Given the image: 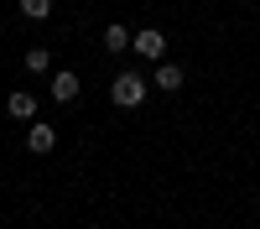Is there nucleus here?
<instances>
[{
    "label": "nucleus",
    "mask_w": 260,
    "mask_h": 229,
    "mask_svg": "<svg viewBox=\"0 0 260 229\" xmlns=\"http://www.w3.org/2000/svg\"><path fill=\"white\" fill-rule=\"evenodd\" d=\"M182 78H187V73L177 68V62H161V68H156V89L172 94V89H182Z\"/></svg>",
    "instance_id": "423d86ee"
},
{
    "label": "nucleus",
    "mask_w": 260,
    "mask_h": 229,
    "mask_svg": "<svg viewBox=\"0 0 260 229\" xmlns=\"http://www.w3.org/2000/svg\"><path fill=\"white\" fill-rule=\"evenodd\" d=\"M26 68H31V73H47V68H52V52H47V47H26Z\"/></svg>",
    "instance_id": "1a4fd4ad"
},
{
    "label": "nucleus",
    "mask_w": 260,
    "mask_h": 229,
    "mask_svg": "<svg viewBox=\"0 0 260 229\" xmlns=\"http://www.w3.org/2000/svg\"><path fill=\"white\" fill-rule=\"evenodd\" d=\"M26 146H31L37 156H47L52 146H57V130H52L47 120H31V130H26Z\"/></svg>",
    "instance_id": "7ed1b4c3"
},
{
    "label": "nucleus",
    "mask_w": 260,
    "mask_h": 229,
    "mask_svg": "<svg viewBox=\"0 0 260 229\" xmlns=\"http://www.w3.org/2000/svg\"><path fill=\"white\" fill-rule=\"evenodd\" d=\"M104 47H110V52H125V47H130V31L120 26V21H110V26H104Z\"/></svg>",
    "instance_id": "0eeeda50"
},
{
    "label": "nucleus",
    "mask_w": 260,
    "mask_h": 229,
    "mask_svg": "<svg viewBox=\"0 0 260 229\" xmlns=\"http://www.w3.org/2000/svg\"><path fill=\"white\" fill-rule=\"evenodd\" d=\"M21 16H26V21H47L52 16V0H21Z\"/></svg>",
    "instance_id": "6e6552de"
},
{
    "label": "nucleus",
    "mask_w": 260,
    "mask_h": 229,
    "mask_svg": "<svg viewBox=\"0 0 260 229\" xmlns=\"http://www.w3.org/2000/svg\"><path fill=\"white\" fill-rule=\"evenodd\" d=\"M6 110H11V115H16V120H37V99H31V94H26V89H16V94H11V99H6Z\"/></svg>",
    "instance_id": "39448f33"
},
{
    "label": "nucleus",
    "mask_w": 260,
    "mask_h": 229,
    "mask_svg": "<svg viewBox=\"0 0 260 229\" xmlns=\"http://www.w3.org/2000/svg\"><path fill=\"white\" fill-rule=\"evenodd\" d=\"M130 47H136V52H141L146 62H156V57L167 52V37H161L156 26H146V31H136V37H130Z\"/></svg>",
    "instance_id": "f03ea898"
},
{
    "label": "nucleus",
    "mask_w": 260,
    "mask_h": 229,
    "mask_svg": "<svg viewBox=\"0 0 260 229\" xmlns=\"http://www.w3.org/2000/svg\"><path fill=\"white\" fill-rule=\"evenodd\" d=\"M52 99H57V104H73V99H78V73H73V68L52 73Z\"/></svg>",
    "instance_id": "20e7f679"
},
{
    "label": "nucleus",
    "mask_w": 260,
    "mask_h": 229,
    "mask_svg": "<svg viewBox=\"0 0 260 229\" xmlns=\"http://www.w3.org/2000/svg\"><path fill=\"white\" fill-rule=\"evenodd\" d=\"M110 99L120 104V110H136V104H146V78H141V73H120L115 89H110Z\"/></svg>",
    "instance_id": "f257e3e1"
}]
</instances>
